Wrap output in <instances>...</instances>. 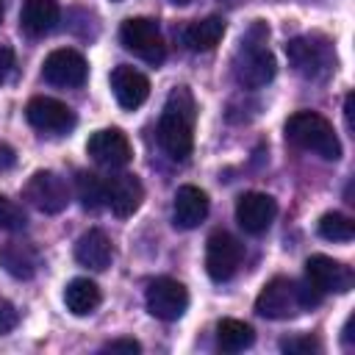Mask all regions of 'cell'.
<instances>
[{
	"label": "cell",
	"instance_id": "6da1fadb",
	"mask_svg": "<svg viewBox=\"0 0 355 355\" xmlns=\"http://www.w3.org/2000/svg\"><path fill=\"white\" fill-rule=\"evenodd\" d=\"M194 116L197 103L189 86H175L164 103L158 119V144L175 161H186L194 147Z\"/></svg>",
	"mask_w": 355,
	"mask_h": 355
},
{
	"label": "cell",
	"instance_id": "7a4b0ae2",
	"mask_svg": "<svg viewBox=\"0 0 355 355\" xmlns=\"http://www.w3.org/2000/svg\"><path fill=\"white\" fill-rule=\"evenodd\" d=\"M266 36H269V28L263 22H255L250 33L241 39V47L233 58V75L244 89H261L277 72L275 55L266 47Z\"/></svg>",
	"mask_w": 355,
	"mask_h": 355
},
{
	"label": "cell",
	"instance_id": "3957f363",
	"mask_svg": "<svg viewBox=\"0 0 355 355\" xmlns=\"http://www.w3.org/2000/svg\"><path fill=\"white\" fill-rule=\"evenodd\" d=\"M286 139L308 153H316L327 161H338L341 158V141L333 130V125L316 114V111H297L286 119Z\"/></svg>",
	"mask_w": 355,
	"mask_h": 355
},
{
	"label": "cell",
	"instance_id": "277c9868",
	"mask_svg": "<svg viewBox=\"0 0 355 355\" xmlns=\"http://www.w3.org/2000/svg\"><path fill=\"white\" fill-rule=\"evenodd\" d=\"M286 55H288V64L294 67V72L308 80H322L336 69L333 44L319 33H305V36L288 39Z\"/></svg>",
	"mask_w": 355,
	"mask_h": 355
},
{
	"label": "cell",
	"instance_id": "5b68a950",
	"mask_svg": "<svg viewBox=\"0 0 355 355\" xmlns=\"http://www.w3.org/2000/svg\"><path fill=\"white\" fill-rule=\"evenodd\" d=\"M119 42L125 44V50H130L133 55H139L141 61H147L153 67H158L166 58V44H164L161 28L150 17L125 19L122 28H119Z\"/></svg>",
	"mask_w": 355,
	"mask_h": 355
},
{
	"label": "cell",
	"instance_id": "8992f818",
	"mask_svg": "<svg viewBox=\"0 0 355 355\" xmlns=\"http://www.w3.org/2000/svg\"><path fill=\"white\" fill-rule=\"evenodd\" d=\"M25 200L42 214H61L69 202V183L53 169H39L25 183Z\"/></svg>",
	"mask_w": 355,
	"mask_h": 355
},
{
	"label": "cell",
	"instance_id": "52a82bcc",
	"mask_svg": "<svg viewBox=\"0 0 355 355\" xmlns=\"http://www.w3.org/2000/svg\"><path fill=\"white\" fill-rule=\"evenodd\" d=\"M241 258H244V247L236 236H230L227 230L211 233V239L205 244V272L211 280H216V283L230 280L239 272Z\"/></svg>",
	"mask_w": 355,
	"mask_h": 355
},
{
	"label": "cell",
	"instance_id": "ba28073f",
	"mask_svg": "<svg viewBox=\"0 0 355 355\" xmlns=\"http://www.w3.org/2000/svg\"><path fill=\"white\" fill-rule=\"evenodd\" d=\"M144 302H147V311L155 316V319H164V322H175L186 313L189 308V291L183 283L172 280V277H155L150 286H147V294H144Z\"/></svg>",
	"mask_w": 355,
	"mask_h": 355
},
{
	"label": "cell",
	"instance_id": "9c48e42d",
	"mask_svg": "<svg viewBox=\"0 0 355 355\" xmlns=\"http://www.w3.org/2000/svg\"><path fill=\"white\" fill-rule=\"evenodd\" d=\"M255 311L266 319H288V316L300 313L302 305H300L297 283L288 277H272L261 288V294L255 300Z\"/></svg>",
	"mask_w": 355,
	"mask_h": 355
},
{
	"label": "cell",
	"instance_id": "30bf717a",
	"mask_svg": "<svg viewBox=\"0 0 355 355\" xmlns=\"http://www.w3.org/2000/svg\"><path fill=\"white\" fill-rule=\"evenodd\" d=\"M42 75H44V80L53 83V86L75 89V86H83V83H86L89 67H86V58H83L78 50L58 47V50H53V53L44 58Z\"/></svg>",
	"mask_w": 355,
	"mask_h": 355
},
{
	"label": "cell",
	"instance_id": "8fae6325",
	"mask_svg": "<svg viewBox=\"0 0 355 355\" xmlns=\"http://www.w3.org/2000/svg\"><path fill=\"white\" fill-rule=\"evenodd\" d=\"M305 277L322 294H347L355 286V275L347 263L333 261L330 255H311L305 261Z\"/></svg>",
	"mask_w": 355,
	"mask_h": 355
},
{
	"label": "cell",
	"instance_id": "7c38bea8",
	"mask_svg": "<svg viewBox=\"0 0 355 355\" xmlns=\"http://www.w3.org/2000/svg\"><path fill=\"white\" fill-rule=\"evenodd\" d=\"M275 216H277V202H275V197H269L263 191H247L236 200V222L250 236L266 233L269 225L275 222Z\"/></svg>",
	"mask_w": 355,
	"mask_h": 355
},
{
	"label": "cell",
	"instance_id": "4fadbf2b",
	"mask_svg": "<svg viewBox=\"0 0 355 355\" xmlns=\"http://www.w3.org/2000/svg\"><path fill=\"white\" fill-rule=\"evenodd\" d=\"M25 119L42 133H67L75 125V114L55 97H33L25 105Z\"/></svg>",
	"mask_w": 355,
	"mask_h": 355
},
{
	"label": "cell",
	"instance_id": "5bb4252c",
	"mask_svg": "<svg viewBox=\"0 0 355 355\" xmlns=\"http://www.w3.org/2000/svg\"><path fill=\"white\" fill-rule=\"evenodd\" d=\"M86 153L108 169H119L133 158L130 141L119 128H103V130L92 133L86 141Z\"/></svg>",
	"mask_w": 355,
	"mask_h": 355
},
{
	"label": "cell",
	"instance_id": "9a60e30c",
	"mask_svg": "<svg viewBox=\"0 0 355 355\" xmlns=\"http://www.w3.org/2000/svg\"><path fill=\"white\" fill-rule=\"evenodd\" d=\"M105 186V205L111 208L114 216L125 219V216H133L144 200V189H141V180L130 172H119V175H111L103 180Z\"/></svg>",
	"mask_w": 355,
	"mask_h": 355
},
{
	"label": "cell",
	"instance_id": "2e32d148",
	"mask_svg": "<svg viewBox=\"0 0 355 355\" xmlns=\"http://www.w3.org/2000/svg\"><path fill=\"white\" fill-rule=\"evenodd\" d=\"M111 92H114L116 103H119L125 111H133V108H139V105L147 100V94H150V80H147L139 69H133V67H128V64H119V67H114V72H111Z\"/></svg>",
	"mask_w": 355,
	"mask_h": 355
},
{
	"label": "cell",
	"instance_id": "e0dca14e",
	"mask_svg": "<svg viewBox=\"0 0 355 355\" xmlns=\"http://www.w3.org/2000/svg\"><path fill=\"white\" fill-rule=\"evenodd\" d=\"M208 216V194L197 186H180L175 191V202H172V219L175 227L180 230H191L197 227L202 219Z\"/></svg>",
	"mask_w": 355,
	"mask_h": 355
},
{
	"label": "cell",
	"instance_id": "ac0fdd59",
	"mask_svg": "<svg viewBox=\"0 0 355 355\" xmlns=\"http://www.w3.org/2000/svg\"><path fill=\"white\" fill-rule=\"evenodd\" d=\"M75 258L78 263L94 269V272H103L111 266V258H114V247H111V239L103 233V230H86L78 244H75Z\"/></svg>",
	"mask_w": 355,
	"mask_h": 355
},
{
	"label": "cell",
	"instance_id": "d6986e66",
	"mask_svg": "<svg viewBox=\"0 0 355 355\" xmlns=\"http://www.w3.org/2000/svg\"><path fill=\"white\" fill-rule=\"evenodd\" d=\"M0 266L17 280H28L39 269V250L28 241H6L0 247Z\"/></svg>",
	"mask_w": 355,
	"mask_h": 355
},
{
	"label": "cell",
	"instance_id": "ffe728a7",
	"mask_svg": "<svg viewBox=\"0 0 355 355\" xmlns=\"http://www.w3.org/2000/svg\"><path fill=\"white\" fill-rule=\"evenodd\" d=\"M61 17L58 0H25L19 11V28L28 36H44L55 28Z\"/></svg>",
	"mask_w": 355,
	"mask_h": 355
},
{
	"label": "cell",
	"instance_id": "44dd1931",
	"mask_svg": "<svg viewBox=\"0 0 355 355\" xmlns=\"http://www.w3.org/2000/svg\"><path fill=\"white\" fill-rule=\"evenodd\" d=\"M225 36V19L222 17H205L194 19L183 28V44L194 53H208L214 50Z\"/></svg>",
	"mask_w": 355,
	"mask_h": 355
},
{
	"label": "cell",
	"instance_id": "7402d4cb",
	"mask_svg": "<svg viewBox=\"0 0 355 355\" xmlns=\"http://www.w3.org/2000/svg\"><path fill=\"white\" fill-rule=\"evenodd\" d=\"M100 300H103L100 286H97L94 280H89V277H75V280H69L67 288H64V305H67V311L75 313V316H89V313H94L97 305H100Z\"/></svg>",
	"mask_w": 355,
	"mask_h": 355
},
{
	"label": "cell",
	"instance_id": "603a6c76",
	"mask_svg": "<svg viewBox=\"0 0 355 355\" xmlns=\"http://www.w3.org/2000/svg\"><path fill=\"white\" fill-rule=\"evenodd\" d=\"M255 341V330L241 319H222L216 324V344L225 352H241Z\"/></svg>",
	"mask_w": 355,
	"mask_h": 355
},
{
	"label": "cell",
	"instance_id": "cb8c5ba5",
	"mask_svg": "<svg viewBox=\"0 0 355 355\" xmlns=\"http://www.w3.org/2000/svg\"><path fill=\"white\" fill-rule=\"evenodd\" d=\"M75 194L86 211H97L105 205V186H103V178H97L94 172H78Z\"/></svg>",
	"mask_w": 355,
	"mask_h": 355
},
{
	"label": "cell",
	"instance_id": "d4e9b609",
	"mask_svg": "<svg viewBox=\"0 0 355 355\" xmlns=\"http://www.w3.org/2000/svg\"><path fill=\"white\" fill-rule=\"evenodd\" d=\"M319 236L327 239V241H352L355 236V222L347 216V214H338V211H330L319 219Z\"/></svg>",
	"mask_w": 355,
	"mask_h": 355
},
{
	"label": "cell",
	"instance_id": "484cf974",
	"mask_svg": "<svg viewBox=\"0 0 355 355\" xmlns=\"http://www.w3.org/2000/svg\"><path fill=\"white\" fill-rule=\"evenodd\" d=\"M25 211L8 200L6 194H0V230H22L25 227Z\"/></svg>",
	"mask_w": 355,
	"mask_h": 355
},
{
	"label": "cell",
	"instance_id": "4316f807",
	"mask_svg": "<svg viewBox=\"0 0 355 355\" xmlns=\"http://www.w3.org/2000/svg\"><path fill=\"white\" fill-rule=\"evenodd\" d=\"M280 349L288 352V355H311V352H319L322 344L313 336H294V338L280 341Z\"/></svg>",
	"mask_w": 355,
	"mask_h": 355
},
{
	"label": "cell",
	"instance_id": "83f0119b",
	"mask_svg": "<svg viewBox=\"0 0 355 355\" xmlns=\"http://www.w3.org/2000/svg\"><path fill=\"white\" fill-rule=\"evenodd\" d=\"M17 322H19V313H17V308H14L11 302L0 300V336L11 333V330L17 327Z\"/></svg>",
	"mask_w": 355,
	"mask_h": 355
},
{
	"label": "cell",
	"instance_id": "f1b7e54d",
	"mask_svg": "<svg viewBox=\"0 0 355 355\" xmlns=\"http://www.w3.org/2000/svg\"><path fill=\"white\" fill-rule=\"evenodd\" d=\"M103 352H141V344L136 338H114L108 344H103Z\"/></svg>",
	"mask_w": 355,
	"mask_h": 355
},
{
	"label": "cell",
	"instance_id": "f546056e",
	"mask_svg": "<svg viewBox=\"0 0 355 355\" xmlns=\"http://www.w3.org/2000/svg\"><path fill=\"white\" fill-rule=\"evenodd\" d=\"M14 69V50L11 47H0V83L11 75Z\"/></svg>",
	"mask_w": 355,
	"mask_h": 355
},
{
	"label": "cell",
	"instance_id": "4dcf8cb0",
	"mask_svg": "<svg viewBox=\"0 0 355 355\" xmlns=\"http://www.w3.org/2000/svg\"><path fill=\"white\" fill-rule=\"evenodd\" d=\"M14 164H17V153H14L8 144L0 141V172H3V169H11Z\"/></svg>",
	"mask_w": 355,
	"mask_h": 355
},
{
	"label": "cell",
	"instance_id": "1f68e13d",
	"mask_svg": "<svg viewBox=\"0 0 355 355\" xmlns=\"http://www.w3.org/2000/svg\"><path fill=\"white\" fill-rule=\"evenodd\" d=\"M172 3H178V6H186V3H191V0H172Z\"/></svg>",
	"mask_w": 355,
	"mask_h": 355
},
{
	"label": "cell",
	"instance_id": "d6a6232c",
	"mask_svg": "<svg viewBox=\"0 0 355 355\" xmlns=\"http://www.w3.org/2000/svg\"><path fill=\"white\" fill-rule=\"evenodd\" d=\"M0 22H3V6H0Z\"/></svg>",
	"mask_w": 355,
	"mask_h": 355
}]
</instances>
